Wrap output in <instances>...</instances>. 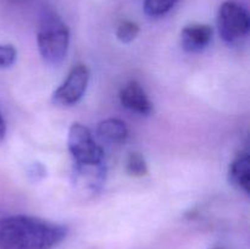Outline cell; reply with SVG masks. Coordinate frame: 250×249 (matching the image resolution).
Instances as JSON below:
<instances>
[{
    "label": "cell",
    "mask_w": 250,
    "mask_h": 249,
    "mask_svg": "<svg viewBox=\"0 0 250 249\" xmlns=\"http://www.w3.org/2000/svg\"><path fill=\"white\" fill-rule=\"evenodd\" d=\"M28 172H29L28 175L31 176L32 180L38 182V181L43 180V178L46 176V168L44 167L41 163H34L32 164V166L29 167Z\"/></svg>",
    "instance_id": "5bb4252c"
},
{
    "label": "cell",
    "mask_w": 250,
    "mask_h": 249,
    "mask_svg": "<svg viewBox=\"0 0 250 249\" xmlns=\"http://www.w3.org/2000/svg\"><path fill=\"white\" fill-rule=\"evenodd\" d=\"M214 249H222V248H214Z\"/></svg>",
    "instance_id": "2e32d148"
},
{
    "label": "cell",
    "mask_w": 250,
    "mask_h": 249,
    "mask_svg": "<svg viewBox=\"0 0 250 249\" xmlns=\"http://www.w3.org/2000/svg\"><path fill=\"white\" fill-rule=\"evenodd\" d=\"M139 33V26L133 21L125 20L119 23L116 28V38L121 43H131L137 38Z\"/></svg>",
    "instance_id": "7c38bea8"
},
{
    "label": "cell",
    "mask_w": 250,
    "mask_h": 249,
    "mask_svg": "<svg viewBox=\"0 0 250 249\" xmlns=\"http://www.w3.org/2000/svg\"><path fill=\"white\" fill-rule=\"evenodd\" d=\"M126 171L134 177H142L148 173V164L142 154L131 153L126 160Z\"/></svg>",
    "instance_id": "8fae6325"
},
{
    "label": "cell",
    "mask_w": 250,
    "mask_h": 249,
    "mask_svg": "<svg viewBox=\"0 0 250 249\" xmlns=\"http://www.w3.org/2000/svg\"><path fill=\"white\" fill-rule=\"evenodd\" d=\"M5 133H6V124H5L1 112H0V142H2V139H4Z\"/></svg>",
    "instance_id": "9a60e30c"
},
{
    "label": "cell",
    "mask_w": 250,
    "mask_h": 249,
    "mask_svg": "<svg viewBox=\"0 0 250 249\" xmlns=\"http://www.w3.org/2000/svg\"><path fill=\"white\" fill-rule=\"evenodd\" d=\"M178 0H144L143 9L146 16L161 17L167 14Z\"/></svg>",
    "instance_id": "30bf717a"
},
{
    "label": "cell",
    "mask_w": 250,
    "mask_h": 249,
    "mask_svg": "<svg viewBox=\"0 0 250 249\" xmlns=\"http://www.w3.org/2000/svg\"><path fill=\"white\" fill-rule=\"evenodd\" d=\"M98 136L109 143H124L128 137V128L121 120L107 119L98 124Z\"/></svg>",
    "instance_id": "9c48e42d"
},
{
    "label": "cell",
    "mask_w": 250,
    "mask_h": 249,
    "mask_svg": "<svg viewBox=\"0 0 250 249\" xmlns=\"http://www.w3.org/2000/svg\"><path fill=\"white\" fill-rule=\"evenodd\" d=\"M120 103L122 106L136 114L148 116L153 112V103L146 95L144 88L137 81H131L120 90Z\"/></svg>",
    "instance_id": "8992f818"
},
{
    "label": "cell",
    "mask_w": 250,
    "mask_h": 249,
    "mask_svg": "<svg viewBox=\"0 0 250 249\" xmlns=\"http://www.w3.org/2000/svg\"><path fill=\"white\" fill-rule=\"evenodd\" d=\"M212 39V27L209 24H188L181 32V45L188 53L204 50Z\"/></svg>",
    "instance_id": "52a82bcc"
},
{
    "label": "cell",
    "mask_w": 250,
    "mask_h": 249,
    "mask_svg": "<svg viewBox=\"0 0 250 249\" xmlns=\"http://www.w3.org/2000/svg\"><path fill=\"white\" fill-rule=\"evenodd\" d=\"M67 146L75 166H95L104 164V150L93 138L87 126L75 122L67 134Z\"/></svg>",
    "instance_id": "3957f363"
},
{
    "label": "cell",
    "mask_w": 250,
    "mask_h": 249,
    "mask_svg": "<svg viewBox=\"0 0 250 249\" xmlns=\"http://www.w3.org/2000/svg\"><path fill=\"white\" fill-rule=\"evenodd\" d=\"M37 42L42 58L49 65H60L67 55L70 31L53 10H45L39 21Z\"/></svg>",
    "instance_id": "7a4b0ae2"
},
{
    "label": "cell",
    "mask_w": 250,
    "mask_h": 249,
    "mask_svg": "<svg viewBox=\"0 0 250 249\" xmlns=\"http://www.w3.org/2000/svg\"><path fill=\"white\" fill-rule=\"evenodd\" d=\"M229 181L232 186L248 194L250 187L249 154L247 151L239 153L229 168Z\"/></svg>",
    "instance_id": "ba28073f"
},
{
    "label": "cell",
    "mask_w": 250,
    "mask_h": 249,
    "mask_svg": "<svg viewBox=\"0 0 250 249\" xmlns=\"http://www.w3.org/2000/svg\"><path fill=\"white\" fill-rule=\"evenodd\" d=\"M90 72L85 65H76L66 80L54 90L51 102L59 106H72L77 104L87 90Z\"/></svg>",
    "instance_id": "5b68a950"
},
{
    "label": "cell",
    "mask_w": 250,
    "mask_h": 249,
    "mask_svg": "<svg viewBox=\"0 0 250 249\" xmlns=\"http://www.w3.org/2000/svg\"><path fill=\"white\" fill-rule=\"evenodd\" d=\"M67 227L29 215L0 219V249H54L67 236Z\"/></svg>",
    "instance_id": "6da1fadb"
},
{
    "label": "cell",
    "mask_w": 250,
    "mask_h": 249,
    "mask_svg": "<svg viewBox=\"0 0 250 249\" xmlns=\"http://www.w3.org/2000/svg\"><path fill=\"white\" fill-rule=\"evenodd\" d=\"M17 50L11 44H0V67L6 68L15 63Z\"/></svg>",
    "instance_id": "4fadbf2b"
},
{
    "label": "cell",
    "mask_w": 250,
    "mask_h": 249,
    "mask_svg": "<svg viewBox=\"0 0 250 249\" xmlns=\"http://www.w3.org/2000/svg\"><path fill=\"white\" fill-rule=\"evenodd\" d=\"M217 29L225 42L233 44L244 39L250 31V17L246 7L225 1L217 12Z\"/></svg>",
    "instance_id": "277c9868"
}]
</instances>
